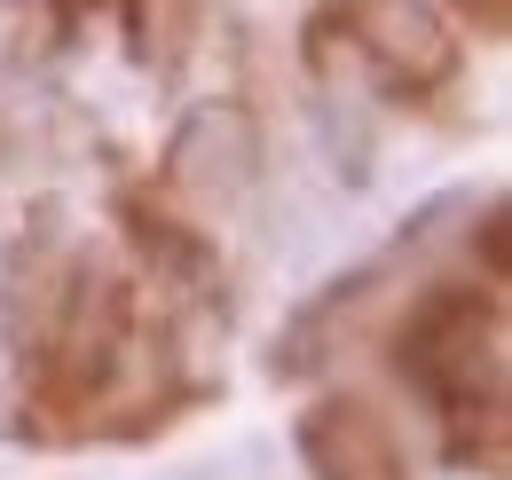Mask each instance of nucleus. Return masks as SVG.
Listing matches in <instances>:
<instances>
[{
	"mask_svg": "<svg viewBox=\"0 0 512 480\" xmlns=\"http://www.w3.org/2000/svg\"><path fill=\"white\" fill-rule=\"evenodd\" d=\"M127 221H134V244H142V252H150L166 276H205V268H213V244L190 237L174 213H150L142 197H127Z\"/></svg>",
	"mask_w": 512,
	"mask_h": 480,
	"instance_id": "nucleus-5",
	"label": "nucleus"
},
{
	"mask_svg": "<svg viewBox=\"0 0 512 480\" xmlns=\"http://www.w3.org/2000/svg\"><path fill=\"white\" fill-rule=\"evenodd\" d=\"M402 378L434 394L449 425L505 433V300L465 284L426 292L402 323Z\"/></svg>",
	"mask_w": 512,
	"mask_h": 480,
	"instance_id": "nucleus-1",
	"label": "nucleus"
},
{
	"mask_svg": "<svg viewBox=\"0 0 512 480\" xmlns=\"http://www.w3.org/2000/svg\"><path fill=\"white\" fill-rule=\"evenodd\" d=\"M339 24L386 95H434L457 71V40L426 0H339Z\"/></svg>",
	"mask_w": 512,
	"mask_h": 480,
	"instance_id": "nucleus-2",
	"label": "nucleus"
},
{
	"mask_svg": "<svg viewBox=\"0 0 512 480\" xmlns=\"http://www.w3.org/2000/svg\"><path fill=\"white\" fill-rule=\"evenodd\" d=\"M300 457L316 480H410L394 433L371 402H316L300 418Z\"/></svg>",
	"mask_w": 512,
	"mask_h": 480,
	"instance_id": "nucleus-4",
	"label": "nucleus"
},
{
	"mask_svg": "<svg viewBox=\"0 0 512 480\" xmlns=\"http://www.w3.org/2000/svg\"><path fill=\"white\" fill-rule=\"evenodd\" d=\"M260 166V134L237 103H205L190 111V126L174 134V158H166V181L190 189V197H245V181Z\"/></svg>",
	"mask_w": 512,
	"mask_h": 480,
	"instance_id": "nucleus-3",
	"label": "nucleus"
}]
</instances>
